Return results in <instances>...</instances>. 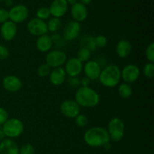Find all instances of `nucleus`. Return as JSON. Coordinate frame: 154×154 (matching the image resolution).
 <instances>
[{"label":"nucleus","instance_id":"1a4fd4ad","mask_svg":"<svg viewBox=\"0 0 154 154\" xmlns=\"http://www.w3.org/2000/svg\"><path fill=\"white\" fill-rule=\"evenodd\" d=\"M60 111L62 114L69 118H75L80 114L81 107L73 99H67L62 102L60 105Z\"/></svg>","mask_w":154,"mask_h":154},{"label":"nucleus","instance_id":"393cba45","mask_svg":"<svg viewBox=\"0 0 154 154\" xmlns=\"http://www.w3.org/2000/svg\"><path fill=\"white\" fill-rule=\"evenodd\" d=\"M36 16L38 19L42 20L45 21V20H48L51 16V12H50L49 8L48 7H42L37 11L36 12Z\"/></svg>","mask_w":154,"mask_h":154},{"label":"nucleus","instance_id":"a878e982","mask_svg":"<svg viewBox=\"0 0 154 154\" xmlns=\"http://www.w3.org/2000/svg\"><path fill=\"white\" fill-rule=\"evenodd\" d=\"M143 74L147 78L152 79L154 76V63H147L143 69Z\"/></svg>","mask_w":154,"mask_h":154},{"label":"nucleus","instance_id":"6e6552de","mask_svg":"<svg viewBox=\"0 0 154 154\" xmlns=\"http://www.w3.org/2000/svg\"><path fill=\"white\" fill-rule=\"evenodd\" d=\"M27 29L30 34L38 37L46 35L48 32L46 23L37 17L33 18L29 21Z\"/></svg>","mask_w":154,"mask_h":154},{"label":"nucleus","instance_id":"ddd939ff","mask_svg":"<svg viewBox=\"0 0 154 154\" xmlns=\"http://www.w3.org/2000/svg\"><path fill=\"white\" fill-rule=\"evenodd\" d=\"M83 69L86 75L85 77L88 78L91 81L99 79V75L102 72L99 63L94 60H89L88 62H87L83 67Z\"/></svg>","mask_w":154,"mask_h":154},{"label":"nucleus","instance_id":"4be33fe9","mask_svg":"<svg viewBox=\"0 0 154 154\" xmlns=\"http://www.w3.org/2000/svg\"><path fill=\"white\" fill-rule=\"evenodd\" d=\"M48 31L51 33H55L58 32L62 27V22L60 18L52 17L49 20L48 23H47Z\"/></svg>","mask_w":154,"mask_h":154},{"label":"nucleus","instance_id":"f03ea898","mask_svg":"<svg viewBox=\"0 0 154 154\" xmlns=\"http://www.w3.org/2000/svg\"><path fill=\"white\" fill-rule=\"evenodd\" d=\"M99 93L90 87H81L75 93V102L80 107L93 108L99 105Z\"/></svg>","mask_w":154,"mask_h":154},{"label":"nucleus","instance_id":"f704fd0d","mask_svg":"<svg viewBox=\"0 0 154 154\" xmlns=\"http://www.w3.org/2000/svg\"><path fill=\"white\" fill-rule=\"evenodd\" d=\"M8 19V11L4 8H0V23L6 22Z\"/></svg>","mask_w":154,"mask_h":154},{"label":"nucleus","instance_id":"7ed1b4c3","mask_svg":"<svg viewBox=\"0 0 154 154\" xmlns=\"http://www.w3.org/2000/svg\"><path fill=\"white\" fill-rule=\"evenodd\" d=\"M99 79L105 87H114L121 79V70L116 65H109L102 70Z\"/></svg>","mask_w":154,"mask_h":154},{"label":"nucleus","instance_id":"39448f33","mask_svg":"<svg viewBox=\"0 0 154 154\" xmlns=\"http://www.w3.org/2000/svg\"><path fill=\"white\" fill-rule=\"evenodd\" d=\"M107 131L109 135L110 140H112L114 142L121 141L124 136V122L119 117H114L108 123Z\"/></svg>","mask_w":154,"mask_h":154},{"label":"nucleus","instance_id":"20e7f679","mask_svg":"<svg viewBox=\"0 0 154 154\" xmlns=\"http://www.w3.org/2000/svg\"><path fill=\"white\" fill-rule=\"evenodd\" d=\"M2 128L5 136L10 138H14L22 135L24 130V125L19 119L8 118L7 121L2 126Z\"/></svg>","mask_w":154,"mask_h":154},{"label":"nucleus","instance_id":"f257e3e1","mask_svg":"<svg viewBox=\"0 0 154 154\" xmlns=\"http://www.w3.org/2000/svg\"><path fill=\"white\" fill-rule=\"evenodd\" d=\"M84 139L87 145L93 147H104L111 141L107 129L99 126L92 127L86 131Z\"/></svg>","mask_w":154,"mask_h":154},{"label":"nucleus","instance_id":"6ab92c4d","mask_svg":"<svg viewBox=\"0 0 154 154\" xmlns=\"http://www.w3.org/2000/svg\"><path fill=\"white\" fill-rule=\"evenodd\" d=\"M0 154H19V148L13 140L3 139L0 143Z\"/></svg>","mask_w":154,"mask_h":154},{"label":"nucleus","instance_id":"9b49d317","mask_svg":"<svg viewBox=\"0 0 154 154\" xmlns=\"http://www.w3.org/2000/svg\"><path fill=\"white\" fill-rule=\"evenodd\" d=\"M65 72L66 75H69L71 78L78 77L81 73L83 70V63L78 60L76 57H72L69 60H67L65 63Z\"/></svg>","mask_w":154,"mask_h":154},{"label":"nucleus","instance_id":"dca6fc26","mask_svg":"<svg viewBox=\"0 0 154 154\" xmlns=\"http://www.w3.org/2000/svg\"><path fill=\"white\" fill-rule=\"evenodd\" d=\"M2 86L6 91L16 93L22 87V81L15 75H8L3 79Z\"/></svg>","mask_w":154,"mask_h":154},{"label":"nucleus","instance_id":"7c9ffc66","mask_svg":"<svg viewBox=\"0 0 154 154\" xmlns=\"http://www.w3.org/2000/svg\"><path fill=\"white\" fill-rule=\"evenodd\" d=\"M35 148L32 144H25L19 149V154H34Z\"/></svg>","mask_w":154,"mask_h":154},{"label":"nucleus","instance_id":"4c0bfd02","mask_svg":"<svg viewBox=\"0 0 154 154\" xmlns=\"http://www.w3.org/2000/svg\"><path fill=\"white\" fill-rule=\"evenodd\" d=\"M5 137V134L2 131V126H0V140H2H2L4 139Z\"/></svg>","mask_w":154,"mask_h":154},{"label":"nucleus","instance_id":"ea45409f","mask_svg":"<svg viewBox=\"0 0 154 154\" xmlns=\"http://www.w3.org/2000/svg\"><path fill=\"white\" fill-rule=\"evenodd\" d=\"M66 2H67L68 4H70L72 5H73L74 4H75L77 2V0H66Z\"/></svg>","mask_w":154,"mask_h":154},{"label":"nucleus","instance_id":"473e14b6","mask_svg":"<svg viewBox=\"0 0 154 154\" xmlns=\"http://www.w3.org/2000/svg\"><path fill=\"white\" fill-rule=\"evenodd\" d=\"M8 119V114L5 108L0 107V126H2Z\"/></svg>","mask_w":154,"mask_h":154},{"label":"nucleus","instance_id":"0eeeda50","mask_svg":"<svg viewBox=\"0 0 154 154\" xmlns=\"http://www.w3.org/2000/svg\"><path fill=\"white\" fill-rule=\"evenodd\" d=\"M9 19L14 23H20L27 19L29 16V10L23 5H17L14 6L8 11Z\"/></svg>","mask_w":154,"mask_h":154},{"label":"nucleus","instance_id":"c9c22d12","mask_svg":"<svg viewBox=\"0 0 154 154\" xmlns=\"http://www.w3.org/2000/svg\"><path fill=\"white\" fill-rule=\"evenodd\" d=\"M80 81H81V80H80L78 77H73V78L69 77L68 82H69V85H70L71 87H78V86L81 85V84H80Z\"/></svg>","mask_w":154,"mask_h":154},{"label":"nucleus","instance_id":"bb28decb","mask_svg":"<svg viewBox=\"0 0 154 154\" xmlns=\"http://www.w3.org/2000/svg\"><path fill=\"white\" fill-rule=\"evenodd\" d=\"M51 72V68L46 63L42 64L37 69L38 75L42 78H45L50 75Z\"/></svg>","mask_w":154,"mask_h":154},{"label":"nucleus","instance_id":"aec40b11","mask_svg":"<svg viewBox=\"0 0 154 154\" xmlns=\"http://www.w3.org/2000/svg\"><path fill=\"white\" fill-rule=\"evenodd\" d=\"M132 46L130 42L126 39L120 40L116 46V53L120 58H126L132 52Z\"/></svg>","mask_w":154,"mask_h":154},{"label":"nucleus","instance_id":"79ce46f5","mask_svg":"<svg viewBox=\"0 0 154 154\" xmlns=\"http://www.w3.org/2000/svg\"><path fill=\"white\" fill-rule=\"evenodd\" d=\"M0 1H5V2L6 0H0Z\"/></svg>","mask_w":154,"mask_h":154},{"label":"nucleus","instance_id":"9d476101","mask_svg":"<svg viewBox=\"0 0 154 154\" xmlns=\"http://www.w3.org/2000/svg\"><path fill=\"white\" fill-rule=\"evenodd\" d=\"M141 71L134 64H129L125 66L121 71V78L126 84H132L138 79Z\"/></svg>","mask_w":154,"mask_h":154},{"label":"nucleus","instance_id":"58836bf2","mask_svg":"<svg viewBox=\"0 0 154 154\" xmlns=\"http://www.w3.org/2000/svg\"><path fill=\"white\" fill-rule=\"evenodd\" d=\"M81 1V3H82L83 5H89L90 2H91L93 0H80Z\"/></svg>","mask_w":154,"mask_h":154},{"label":"nucleus","instance_id":"2eb2a0df","mask_svg":"<svg viewBox=\"0 0 154 154\" xmlns=\"http://www.w3.org/2000/svg\"><path fill=\"white\" fill-rule=\"evenodd\" d=\"M69 4L66 0H54L49 8L51 15L54 17L60 18L66 14Z\"/></svg>","mask_w":154,"mask_h":154},{"label":"nucleus","instance_id":"5701e85b","mask_svg":"<svg viewBox=\"0 0 154 154\" xmlns=\"http://www.w3.org/2000/svg\"><path fill=\"white\" fill-rule=\"evenodd\" d=\"M118 93L123 99H128L132 94V89L128 84H121L118 87Z\"/></svg>","mask_w":154,"mask_h":154},{"label":"nucleus","instance_id":"72a5a7b5","mask_svg":"<svg viewBox=\"0 0 154 154\" xmlns=\"http://www.w3.org/2000/svg\"><path fill=\"white\" fill-rule=\"evenodd\" d=\"M9 56V51L5 45L0 44V60L7 59Z\"/></svg>","mask_w":154,"mask_h":154},{"label":"nucleus","instance_id":"4468645a","mask_svg":"<svg viewBox=\"0 0 154 154\" xmlns=\"http://www.w3.org/2000/svg\"><path fill=\"white\" fill-rule=\"evenodd\" d=\"M2 38L7 42L12 41L17 35V27L16 23L11 20H8L2 24L0 29Z\"/></svg>","mask_w":154,"mask_h":154},{"label":"nucleus","instance_id":"423d86ee","mask_svg":"<svg viewBox=\"0 0 154 154\" xmlns=\"http://www.w3.org/2000/svg\"><path fill=\"white\" fill-rule=\"evenodd\" d=\"M67 60V55L64 51L60 50H54L47 54L45 63L51 68L56 69L62 67L66 63Z\"/></svg>","mask_w":154,"mask_h":154},{"label":"nucleus","instance_id":"b1692460","mask_svg":"<svg viewBox=\"0 0 154 154\" xmlns=\"http://www.w3.org/2000/svg\"><path fill=\"white\" fill-rule=\"evenodd\" d=\"M90 57H91V51L87 48H81L77 54L76 58L83 63L88 62L90 59Z\"/></svg>","mask_w":154,"mask_h":154},{"label":"nucleus","instance_id":"2f4dec72","mask_svg":"<svg viewBox=\"0 0 154 154\" xmlns=\"http://www.w3.org/2000/svg\"><path fill=\"white\" fill-rule=\"evenodd\" d=\"M75 123L79 127H85L88 123V118L84 114H78L75 117Z\"/></svg>","mask_w":154,"mask_h":154},{"label":"nucleus","instance_id":"a19ab883","mask_svg":"<svg viewBox=\"0 0 154 154\" xmlns=\"http://www.w3.org/2000/svg\"><path fill=\"white\" fill-rule=\"evenodd\" d=\"M13 3V1L12 0H6L5 1V4L7 6H11Z\"/></svg>","mask_w":154,"mask_h":154},{"label":"nucleus","instance_id":"a211bd4d","mask_svg":"<svg viewBox=\"0 0 154 154\" xmlns=\"http://www.w3.org/2000/svg\"><path fill=\"white\" fill-rule=\"evenodd\" d=\"M49 79L51 84L55 86H60L66 79V73L64 68H56L50 73Z\"/></svg>","mask_w":154,"mask_h":154},{"label":"nucleus","instance_id":"412c9836","mask_svg":"<svg viewBox=\"0 0 154 154\" xmlns=\"http://www.w3.org/2000/svg\"><path fill=\"white\" fill-rule=\"evenodd\" d=\"M53 46V41L51 37L48 35L39 36L36 42V48L41 52H48Z\"/></svg>","mask_w":154,"mask_h":154},{"label":"nucleus","instance_id":"e433bc0d","mask_svg":"<svg viewBox=\"0 0 154 154\" xmlns=\"http://www.w3.org/2000/svg\"><path fill=\"white\" fill-rule=\"evenodd\" d=\"M80 84H81V87H89L90 84H91V80L89 79L87 77H84L80 81Z\"/></svg>","mask_w":154,"mask_h":154},{"label":"nucleus","instance_id":"f8f14e48","mask_svg":"<svg viewBox=\"0 0 154 154\" xmlns=\"http://www.w3.org/2000/svg\"><path fill=\"white\" fill-rule=\"evenodd\" d=\"M81 24L76 21H70L66 25L63 31V38L66 41L71 42L78 37L81 32Z\"/></svg>","mask_w":154,"mask_h":154},{"label":"nucleus","instance_id":"c756f323","mask_svg":"<svg viewBox=\"0 0 154 154\" xmlns=\"http://www.w3.org/2000/svg\"><path fill=\"white\" fill-rule=\"evenodd\" d=\"M146 58L149 61V63H154V44L150 43L147 46L145 51Z\"/></svg>","mask_w":154,"mask_h":154},{"label":"nucleus","instance_id":"cd10ccee","mask_svg":"<svg viewBox=\"0 0 154 154\" xmlns=\"http://www.w3.org/2000/svg\"><path fill=\"white\" fill-rule=\"evenodd\" d=\"M83 44L84 45V47L83 48H87L90 51H94L96 48V44H95V38L91 37V36L84 38V39L83 40Z\"/></svg>","mask_w":154,"mask_h":154},{"label":"nucleus","instance_id":"f3484780","mask_svg":"<svg viewBox=\"0 0 154 154\" xmlns=\"http://www.w3.org/2000/svg\"><path fill=\"white\" fill-rule=\"evenodd\" d=\"M71 14H72V16L75 21L79 23L87 19V15H88V11H87L86 5L81 2H76L72 6Z\"/></svg>","mask_w":154,"mask_h":154},{"label":"nucleus","instance_id":"c85d7f7f","mask_svg":"<svg viewBox=\"0 0 154 154\" xmlns=\"http://www.w3.org/2000/svg\"><path fill=\"white\" fill-rule=\"evenodd\" d=\"M95 44H96V48H103L108 44V39L105 36L100 35H98L95 38Z\"/></svg>","mask_w":154,"mask_h":154}]
</instances>
